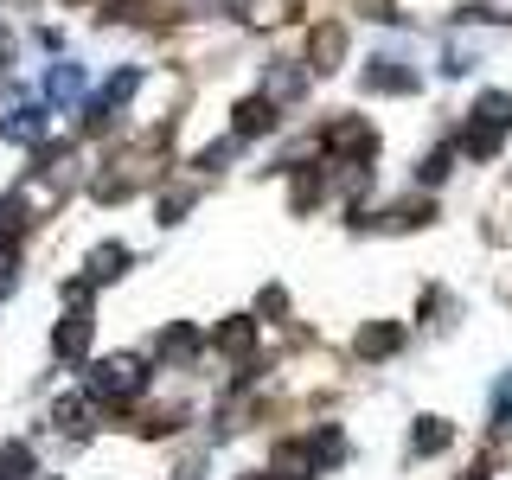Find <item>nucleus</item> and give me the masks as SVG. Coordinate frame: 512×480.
I'll use <instances>...</instances> for the list:
<instances>
[{"instance_id":"nucleus-14","label":"nucleus","mask_w":512,"mask_h":480,"mask_svg":"<svg viewBox=\"0 0 512 480\" xmlns=\"http://www.w3.org/2000/svg\"><path fill=\"white\" fill-rule=\"evenodd\" d=\"M52 423H58V429H71V436H77V429H84V404H77V397H71V404H58V410H52Z\"/></svg>"},{"instance_id":"nucleus-10","label":"nucleus","mask_w":512,"mask_h":480,"mask_svg":"<svg viewBox=\"0 0 512 480\" xmlns=\"http://www.w3.org/2000/svg\"><path fill=\"white\" fill-rule=\"evenodd\" d=\"M250 340H256L250 320H224V327H218V346H224V352H250Z\"/></svg>"},{"instance_id":"nucleus-7","label":"nucleus","mask_w":512,"mask_h":480,"mask_svg":"<svg viewBox=\"0 0 512 480\" xmlns=\"http://www.w3.org/2000/svg\"><path fill=\"white\" fill-rule=\"evenodd\" d=\"M397 346H404V333H397V327H365L359 333V359H391Z\"/></svg>"},{"instance_id":"nucleus-1","label":"nucleus","mask_w":512,"mask_h":480,"mask_svg":"<svg viewBox=\"0 0 512 480\" xmlns=\"http://www.w3.org/2000/svg\"><path fill=\"white\" fill-rule=\"evenodd\" d=\"M148 391V372H141V359H96L90 365V397H103V404H128V397Z\"/></svg>"},{"instance_id":"nucleus-5","label":"nucleus","mask_w":512,"mask_h":480,"mask_svg":"<svg viewBox=\"0 0 512 480\" xmlns=\"http://www.w3.org/2000/svg\"><path fill=\"white\" fill-rule=\"evenodd\" d=\"M128 269V244H103V250H90V269H84V282L96 288V282H116Z\"/></svg>"},{"instance_id":"nucleus-8","label":"nucleus","mask_w":512,"mask_h":480,"mask_svg":"<svg viewBox=\"0 0 512 480\" xmlns=\"http://www.w3.org/2000/svg\"><path fill=\"white\" fill-rule=\"evenodd\" d=\"M269 122H276V103H269V96H250V103L237 109V135H263Z\"/></svg>"},{"instance_id":"nucleus-15","label":"nucleus","mask_w":512,"mask_h":480,"mask_svg":"<svg viewBox=\"0 0 512 480\" xmlns=\"http://www.w3.org/2000/svg\"><path fill=\"white\" fill-rule=\"evenodd\" d=\"M448 160H455V154H448V148H442V154H429V160H423V167H416V180H429V186H436V180H442V173H448Z\"/></svg>"},{"instance_id":"nucleus-4","label":"nucleus","mask_w":512,"mask_h":480,"mask_svg":"<svg viewBox=\"0 0 512 480\" xmlns=\"http://www.w3.org/2000/svg\"><path fill=\"white\" fill-rule=\"evenodd\" d=\"M135 84H141V71H116V77H109V84L96 90V103H90V128H103L109 116H116L128 96H135Z\"/></svg>"},{"instance_id":"nucleus-9","label":"nucleus","mask_w":512,"mask_h":480,"mask_svg":"<svg viewBox=\"0 0 512 480\" xmlns=\"http://www.w3.org/2000/svg\"><path fill=\"white\" fill-rule=\"evenodd\" d=\"M365 84H372V90H416V77H410V71H397L391 58H372V71H365Z\"/></svg>"},{"instance_id":"nucleus-11","label":"nucleus","mask_w":512,"mask_h":480,"mask_svg":"<svg viewBox=\"0 0 512 480\" xmlns=\"http://www.w3.org/2000/svg\"><path fill=\"white\" fill-rule=\"evenodd\" d=\"M416 448H423V455L448 448V423H442V416H423V423H416Z\"/></svg>"},{"instance_id":"nucleus-2","label":"nucleus","mask_w":512,"mask_h":480,"mask_svg":"<svg viewBox=\"0 0 512 480\" xmlns=\"http://www.w3.org/2000/svg\"><path fill=\"white\" fill-rule=\"evenodd\" d=\"M512 128V103L506 96H487L480 103V116L468 122V135H461V148H468L474 160H487V154H500V135Z\"/></svg>"},{"instance_id":"nucleus-12","label":"nucleus","mask_w":512,"mask_h":480,"mask_svg":"<svg viewBox=\"0 0 512 480\" xmlns=\"http://www.w3.org/2000/svg\"><path fill=\"white\" fill-rule=\"evenodd\" d=\"M45 90H52V96H77V90H84V71H77V64H58Z\"/></svg>"},{"instance_id":"nucleus-3","label":"nucleus","mask_w":512,"mask_h":480,"mask_svg":"<svg viewBox=\"0 0 512 480\" xmlns=\"http://www.w3.org/2000/svg\"><path fill=\"white\" fill-rule=\"evenodd\" d=\"M64 301H71V314H64V327H58V352L64 359H84V346H90V282H71Z\"/></svg>"},{"instance_id":"nucleus-6","label":"nucleus","mask_w":512,"mask_h":480,"mask_svg":"<svg viewBox=\"0 0 512 480\" xmlns=\"http://www.w3.org/2000/svg\"><path fill=\"white\" fill-rule=\"evenodd\" d=\"M0 135L7 141H39L45 135V109H13V116L0 122Z\"/></svg>"},{"instance_id":"nucleus-13","label":"nucleus","mask_w":512,"mask_h":480,"mask_svg":"<svg viewBox=\"0 0 512 480\" xmlns=\"http://www.w3.org/2000/svg\"><path fill=\"white\" fill-rule=\"evenodd\" d=\"M192 346H199V333H192V327H173V333H160V352H173V359H186Z\"/></svg>"}]
</instances>
